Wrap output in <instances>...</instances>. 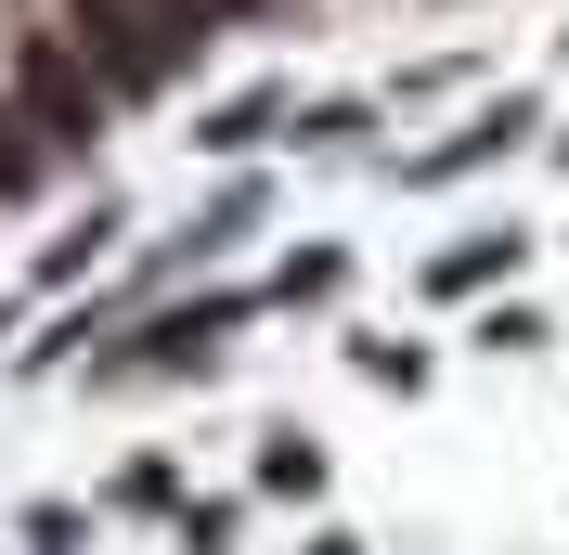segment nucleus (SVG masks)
Returning a JSON list of instances; mask_svg holds the SVG:
<instances>
[{
	"label": "nucleus",
	"instance_id": "f257e3e1",
	"mask_svg": "<svg viewBox=\"0 0 569 555\" xmlns=\"http://www.w3.org/2000/svg\"><path fill=\"white\" fill-rule=\"evenodd\" d=\"M66 39H78V65L104 78L117 104H130V91H169L181 52H194L208 27H181L169 0H66Z\"/></svg>",
	"mask_w": 569,
	"mask_h": 555
},
{
	"label": "nucleus",
	"instance_id": "f03ea898",
	"mask_svg": "<svg viewBox=\"0 0 569 555\" xmlns=\"http://www.w3.org/2000/svg\"><path fill=\"white\" fill-rule=\"evenodd\" d=\"M104 104H117V91L78 65V39H27V130H39V142H78Z\"/></svg>",
	"mask_w": 569,
	"mask_h": 555
},
{
	"label": "nucleus",
	"instance_id": "7ed1b4c3",
	"mask_svg": "<svg viewBox=\"0 0 569 555\" xmlns=\"http://www.w3.org/2000/svg\"><path fill=\"white\" fill-rule=\"evenodd\" d=\"M39 155H52V142L27 130V104H0V194H27V181H39Z\"/></svg>",
	"mask_w": 569,
	"mask_h": 555
},
{
	"label": "nucleus",
	"instance_id": "20e7f679",
	"mask_svg": "<svg viewBox=\"0 0 569 555\" xmlns=\"http://www.w3.org/2000/svg\"><path fill=\"white\" fill-rule=\"evenodd\" d=\"M181 27H233V13H259V0H169Z\"/></svg>",
	"mask_w": 569,
	"mask_h": 555
}]
</instances>
